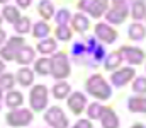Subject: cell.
Masks as SVG:
<instances>
[{
    "label": "cell",
    "mask_w": 146,
    "mask_h": 128,
    "mask_svg": "<svg viewBox=\"0 0 146 128\" xmlns=\"http://www.w3.org/2000/svg\"><path fill=\"white\" fill-rule=\"evenodd\" d=\"M85 89L90 96H94L99 101H107L112 96V87L100 74H94L92 77H88V80L85 82Z\"/></svg>",
    "instance_id": "6da1fadb"
},
{
    "label": "cell",
    "mask_w": 146,
    "mask_h": 128,
    "mask_svg": "<svg viewBox=\"0 0 146 128\" xmlns=\"http://www.w3.org/2000/svg\"><path fill=\"white\" fill-rule=\"evenodd\" d=\"M70 60H68V55L65 51H60L56 53L53 58H51V75L56 79V80H65L68 75H70Z\"/></svg>",
    "instance_id": "7a4b0ae2"
},
{
    "label": "cell",
    "mask_w": 146,
    "mask_h": 128,
    "mask_svg": "<svg viewBox=\"0 0 146 128\" xmlns=\"http://www.w3.org/2000/svg\"><path fill=\"white\" fill-rule=\"evenodd\" d=\"M119 51H121L124 62H127L131 67H139V65L145 63V60H146L145 50L136 48V46H127V44H124V46L119 48Z\"/></svg>",
    "instance_id": "3957f363"
},
{
    "label": "cell",
    "mask_w": 146,
    "mask_h": 128,
    "mask_svg": "<svg viewBox=\"0 0 146 128\" xmlns=\"http://www.w3.org/2000/svg\"><path fill=\"white\" fill-rule=\"evenodd\" d=\"M33 120H34V116H33V111H29V109H14V111H10L5 116L7 125H10V127H14V128L26 127Z\"/></svg>",
    "instance_id": "277c9868"
},
{
    "label": "cell",
    "mask_w": 146,
    "mask_h": 128,
    "mask_svg": "<svg viewBox=\"0 0 146 128\" xmlns=\"http://www.w3.org/2000/svg\"><path fill=\"white\" fill-rule=\"evenodd\" d=\"M44 120L51 128H68V118L60 106L49 108L44 115Z\"/></svg>",
    "instance_id": "5b68a950"
},
{
    "label": "cell",
    "mask_w": 146,
    "mask_h": 128,
    "mask_svg": "<svg viewBox=\"0 0 146 128\" xmlns=\"http://www.w3.org/2000/svg\"><path fill=\"white\" fill-rule=\"evenodd\" d=\"M134 77H136V70L133 67H124V68L119 67L117 70H114L110 74V82H112V85H115V87H124L126 84L133 82Z\"/></svg>",
    "instance_id": "8992f818"
},
{
    "label": "cell",
    "mask_w": 146,
    "mask_h": 128,
    "mask_svg": "<svg viewBox=\"0 0 146 128\" xmlns=\"http://www.w3.org/2000/svg\"><path fill=\"white\" fill-rule=\"evenodd\" d=\"M31 108L33 111H42L48 106V87L46 85H34L31 90Z\"/></svg>",
    "instance_id": "52a82bcc"
},
{
    "label": "cell",
    "mask_w": 146,
    "mask_h": 128,
    "mask_svg": "<svg viewBox=\"0 0 146 128\" xmlns=\"http://www.w3.org/2000/svg\"><path fill=\"white\" fill-rule=\"evenodd\" d=\"M129 15V9L126 3H114L106 12V19L109 24H122Z\"/></svg>",
    "instance_id": "ba28073f"
},
{
    "label": "cell",
    "mask_w": 146,
    "mask_h": 128,
    "mask_svg": "<svg viewBox=\"0 0 146 128\" xmlns=\"http://www.w3.org/2000/svg\"><path fill=\"white\" fill-rule=\"evenodd\" d=\"M80 10H83V12H88L92 17H95V19H99V17H102L106 12H107V7L106 5H102L99 0H78V5H76Z\"/></svg>",
    "instance_id": "9c48e42d"
},
{
    "label": "cell",
    "mask_w": 146,
    "mask_h": 128,
    "mask_svg": "<svg viewBox=\"0 0 146 128\" xmlns=\"http://www.w3.org/2000/svg\"><path fill=\"white\" fill-rule=\"evenodd\" d=\"M117 31L107 24V22H97L95 24V38L97 40H100L102 43H106V44H110V43H114L117 40Z\"/></svg>",
    "instance_id": "30bf717a"
},
{
    "label": "cell",
    "mask_w": 146,
    "mask_h": 128,
    "mask_svg": "<svg viewBox=\"0 0 146 128\" xmlns=\"http://www.w3.org/2000/svg\"><path fill=\"white\" fill-rule=\"evenodd\" d=\"M66 104H68V108H70V111L73 115H82L83 109L87 108V97H85L83 92H73L68 97Z\"/></svg>",
    "instance_id": "8fae6325"
},
{
    "label": "cell",
    "mask_w": 146,
    "mask_h": 128,
    "mask_svg": "<svg viewBox=\"0 0 146 128\" xmlns=\"http://www.w3.org/2000/svg\"><path fill=\"white\" fill-rule=\"evenodd\" d=\"M127 109L131 113H143L146 115V96L136 94L127 99Z\"/></svg>",
    "instance_id": "7c38bea8"
},
{
    "label": "cell",
    "mask_w": 146,
    "mask_h": 128,
    "mask_svg": "<svg viewBox=\"0 0 146 128\" xmlns=\"http://www.w3.org/2000/svg\"><path fill=\"white\" fill-rule=\"evenodd\" d=\"M100 123H102V128H119V116L115 115V111L112 108L104 106V113L100 116Z\"/></svg>",
    "instance_id": "4fadbf2b"
},
{
    "label": "cell",
    "mask_w": 146,
    "mask_h": 128,
    "mask_svg": "<svg viewBox=\"0 0 146 128\" xmlns=\"http://www.w3.org/2000/svg\"><path fill=\"white\" fill-rule=\"evenodd\" d=\"M34 55H36V51L31 48V46H22V48H19L17 51H15V62L17 63H21V65H29L33 60H34Z\"/></svg>",
    "instance_id": "5bb4252c"
},
{
    "label": "cell",
    "mask_w": 146,
    "mask_h": 128,
    "mask_svg": "<svg viewBox=\"0 0 146 128\" xmlns=\"http://www.w3.org/2000/svg\"><path fill=\"white\" fill-rule=\"evenodd\" d=\"M127 38H129L131 41H143L146 38V27L141 22L134 21V22L127 27Z\"/></svg>",
    "instance_id": "9a60e30c"
},
{
    "label": "cell",
    "mask_w": 146,
    "mask_h": 128,
    "mask_svg": "<svg viewBox=\"0 0 146 128\" xmlns=\"http://www.w3.org/2000/svg\"><path fill=\"white\" fill-rule=\"evenodd\" d=\"M122 55H121V51L117 50V51H112L110 55H107V58L104 60V68L107 70V72H114V70H117L121 65H122Z\"/></svg>",
    "instance_id": "2e32d148"
},
{
    "label": "cell",
    "mask_w": 146,
    "mask_h": 128,
    "mask_svg": "<svg viewBox=\"0 0 146 128\" xmlns=\"http://www.w3.org/2000/svg\"><path fill=\"white\" fill-rule=\"evenodd\" d=\"M72 26L73 29L76 31V33H87L88 31V27H90V21H88V17L85 15V14H75L72 17Z\"/></svg>",
    "instance_id": "e0dca14e"
},
{
    "label": "cell",
    "mask_w": 146,
    "mask_h": 128,
    "mask_svg": "<svg viewBox=\"0 0 146 128\" xmlns=\"http://www.w3.org/2000/svg\"><path fill=\"white\" fill-rule=\"evenodd\" d=\"M37 12H39V15L42 17V21L51 19V17L54 15V5H53V2H49V0H41L39 5H37Z\"/></svg>",
    "instance_id": "ac0fdd59"
},
{
    "label": "cell",
    "mask_w": 146,
    "mask_h": 128,
    "mask_svg": "<svg viewBox=\"0 0 146 128\" xmlns=\"http://www.w3.org/2000/svg\"><path fill=\"white\" fill-rule=\"evenodd\" d=\"M37 51L41 55H51L56 51V40L53 38H44L37 43Z\"/></svg>",
    "instance_id": "d6986e66"
},
{
    "label": "cell",
    "mask_w": 146,
    "mask_h": 128,
    "mask_svg": "<svg viewBox=\"0 0 146 128\" xmlns=\"http://www.w3.org/2000/svg\"><path fill=\"white\" fill-rule=\"evenodd\" d=\"M17 80L19 84L24 85V87H29V85L34 82V72L27 67H22L19 72H17Z\"/></svg>",
    "instance_id": "ffe728a7"
},
{
    "label": "cell",
    "mask_w": 146,
    "mask_h": 128,
    "mask_svg": "<svg viewBox=\"0 0 146 128\" xmlns=\"http://www.w3.org/2000/svg\"><path fill=\"white\" fill-rule=\"evenodd\" d=\"M34 70L37 75H51V58H39L34 63Z\"/></svg>",
    "instance_id": "44dd1931"
},
{
    "label": "cell",
    "mask_w": 146,
    "mask_h": 128,
    "mask_svg": "<svg viewBox=\"0 0 146 128\" xmlns=\"http://www.w3.org/2000/svg\"><path fill=\"white\" fill-rule=\"evenodd\" d=\"M22 103H24V96H22V92H19V90H10V92L7 94V97H5V104H7L9 108H12V109L19 108Z\"/></svg>",
    "instance_id": "7402d4cb"
},
{
    "label": "cell",
    "mask_w": 146,
    "mask_h": 128,
    "mask_svg": "<svg viewBox=\"0 0 146 128\" xmlns=\"http://www.w3.org/2000/svg\"><path fill=\"white\" fill-rule=\"evenodd\" d=\"M51 33V27H49V24L46 22V21H39L34 24V29H33V36L37 38V40H44V38H48V34Z\"/></svg>",
    "instance_id": "603a6c76"
},
{
    "label": "cell",
    "mask_w": 146,
    "mask_h": 128,
    "mask_svg": "<svg viewBox=\"0 0 146 128\" xmlns=\"http://www.w3.org/2000/svg\"><path fill=\"white\" fill-rule=\"evenodd\" d=\"M129 14H131V17L134 19V21H141V19H146V3L145 2H134L133 3V7H131V10H129Z\"/></svg>",
    "instance_id": "cb8c5ba5"
},
{
    "label": "cell",
    "mask_w": 146,
    "mask_h": 128,
    "mask_svg": "<svg viewBox=\"0 0 146 128\" xmlns=\"http://www.w3.org/2000/svg\"><path fill=\"white\" fill-rule=\"evenodd\" d=\"M68 94H70V84H66L63 80H60L58 84L53 87V96L56 99H65Z\"/></svg>",
    "instance_id": "d4e9b609"
},
{
    "label": "cell",
    "mask_w": 146,
    "mask_h": 128,
    "mask_svg": "<svg viewBox=\"0 0 146 128\" xmlns=\"http://www.w3.org/2000/svg\"><path fill=\"white\" fill-rule=\"evenodd\" d=\"M3 19H5L7 22L15 24V22L21 19V14H19V10H17L15 7H12V5H5V7H3Z\"/></svg>",
    "instance_id": "484cf974"
},
{
    "label": "cell",
    "mask_w": 146,
    "mask_h": 128,
    "mask_svg": "<svg viewBox=\"0 0 146 128\" xmlns=\"http://www.w3.org/2000/svg\"><path fill=\"white\" fill-rule=\"evenodd\" d=\"M104 113V106L100 103H92L88 108H87V115H88V120H100Z\"/></svg>",
    "instance_id": "4316f807"
},
{
    "label": "cell",
    "mask_w": 146,
    "mask_h": 128,
    "mask_svg": "<svg viewBox=\"0 0 146 128\" xmlns=\"http://www.w3.org/2000/svg\"><path fill=\"white\" fill-rule=\"evenodd\" d=\"M54 34H56V40H60V41H70L73 36L70 26H58Z\"/></svg>",
    "instance_id": "83f0119b"
},
{
    "label": "cell",
    "mask_w": 146,
    "mask_h": 128,
    "mask_svg": "<svg viewBox=\"0 0 146 128\" xmlns=\"http://www.w3.org/2000/svg\"><path fill=\"white\" fill-rule=\"evenodd\" d=\"M70 19H72V14H70V10L68 9H61V10H58L56 12V24L58 26H68L70 24Z\"/></svg>",
    "instance_id": "f1b7e54d"
},
{
    "label": "cell",
    "mask_w": 146,
    "mask_h": 128,
    "mask_svg": "<svg viewBox=\"0 0 146 128\" xmlns=\"http://www.w3.org/2000/svg\"><path fill=\"white\" fill-rule=\"evenodd\" d=\"M14 27H15V31H17L19 34H26V33H29V29H31V19H29V17H21V19L14 24Z\"/></svg>",
    "instance_id": "f546056e"
},
{
    "label": "cell",
    "mask_w": 146,
    "mask_h": 128,
    "mask_svg": "<svg viewBox=\"0 0 146 128\" xmlns=\"http://www.w3.org/2000/svg\"><path fill=\"white\" fill-rule=\"evenodd\" d=\"M133 90L136 94L146 96V77H134V80H133Z\"/></svg>",
    "instance_id": "4dcf8cb0"
},
{
    "label": "cell",
    "mask_w": 146,
    "mask_h": 128,
    "mask_svg": "<svg viewBox=\"0 0 146 128\" xmlns=\"http://www.w3.org/2000/svg\"><path fill=\"white\" fill-rule=\"evenodd\" d=\"M14 84H15V77H14L12 74H2V75H0V85H2V89L12 90Z\"/></svg>",
    "instance_id": "1f68e13d"
},
{
    "label": "cell",
    "mask_w": 146,
    "mask_h": 128,
    "mask_svg": "<svg viewBox=\"0 0 146 128\" xmlns=\"http://www.w3.org/2000/svg\"><path fill=\"white\" fill-rule=\"evenodd\" d=\"M0 55H2V58H3V60H10V62H12V60H15V50H14L12 46H9V44H7V46H3V48L0 50Z\"/></svg>",
    "instance_id": "d6a6232c"
},
{
    "label": "cell",
    "mask_w": 146,
    "mask_h": 128,
    "mask_svg": "<svg viewBox=\"0 0 146 128\" xmlns=\"http://www.w3.org/2000/svg\"><path fill=\"white\" fill-rule=\"evenodd\" d=\"M7 44H9V46H12V48L17 51L19 48H22V46L26 44V41H24V38H21V36H14V38H10V40L7 41Z\"/></svg>",
    "instance_id": "836d02e7"
},
{
    "label": "cell",
    "mask_w": 146,
    "mask_h": 128,
    "mask_svg": "<svg viewBox=\"0 0 146 128\" xmlns=\"http://www.w3.org/2000/svg\"><path fill=\"white\" fill-rule=\"evenodd\" d=\"M73 128H94L92 127V120H78Z\"/></svg>",
    "instance_id": "e575fe53"
},
{
    "label": "cell",
    "mask_w": 146,
    "mask_h": 128,
    "mask_svg": "<svg viewBox=\"0 0 146 128\" xmlns=\"http://www.w3.org/2000/svg\"><path fill=\"white\" fill-rule=\"evenodd\" d=\"M83 53H85V44L76 43V44L73 46V56H80V55H83Z\"/></svg>",
    "instance_id": "d590c367"
},
{
    "label": "cell",
    "mask_w": 146,
    "mask_h": 128,
    "mask_svg": "<svg viewBox=\"0 0 146 128\" xmlns=\"http://www.w3.org/2000/svg\"><path fill=\"white\" fill-rule=\"evenodd\" d=\"M31 2H33V0H17V5H19L21 9H27V7L31 5Z\"/></svg>",
    "instance_id": "8d00e7d4"
},
{
    "label": "cell",
    "mask_w": 146,
    "mask_h": 128,
    "mask_svg": "<svg viewBox=\"0 0 146 128\" xmlns=\"http://www.w3.org/2000/svg\"><path fill=\"white\" fill-rule=\"evenodd\" d=\"M5 38H7V36H5V31H3V29H0V44L5 41Z\"/></svg>",
    "instance_id": "74e56055"
},
{
    "label": "cell",
    "mask_w": 146,
    "mask_h": 128,
    "mask_svg": "<svg viewBox=\"0 0 146 128\" xmlns=\"http://www.w3.org/2000/svg\"><path fill=\"white\" fill-rule=\"evenodd\" d=\"M131 128H146V127L143 125V123H134V125H133Z\"/></svg>",
    "instance_id": "f35d334b"
},
{
    "label": "cell",
    "mask_w": 146,
    "mask_h": 128,
    "mask_svg": "<svg viewBox=\"0 0 146 128\" xmlns=\"http://www.w3.org/2000/svg\"><path fill=\"white\" fill-rule=\"evenodd\" d=\"M3 70H5V65H3V62H2V60H0V74H2V72H3Z\"/></svg>",
    "instance_id": "ab89813d"
},
{
    "label": "cell",
    "mask_w": 146,
    "mask_h": 128,
    "mask_svg": "<svg viewBox=\"0 0 146 128\" xmlns=\"http://www.w3.org/2000/svg\"><path fill=\"white\" fill-rule=\"evenodd\" d=\"M112 3H126V0H112Z\"/></svg>",
    "instance_id": "60d3db41"
},
{
    "label": "cell",
    "mask_w": 146,
    "mask_h": 128,
    "mask_svg": "<svg viewBox=\"0 0 146 128\" xmlns=\"http://www.w3.org/2000/svg\"><path fill=\"white\" fill-rule=\"evenodd\" d=\"M131 2H133V3H134V2H145V0H131Z\"/></svg>",
    "instance_id": "b9f144b4"
},
{
    "label": "cell",
    "mask_w": 146,
    "mask_h": 128,
    "mask_svg": "<svg viewBox=\"0 0 146 128\" xmlns=\"http://www.w3.org/2000/svg\"><path fill=\"white\" fill-rule=\"evenodd\" d=\"M7 2H9V0H0V3H7Z\"/></svg>",
    "instance_id": "7bdbcfd3"
},
{
    "label": "cell",
    "mask_w": 146,
    "mask_h": 128,
    "mask_svg": "<svg viewBox=\"0 0 146 128\" xmlns=\"http://www.w3.org/2000/svg\"><path fill=\"white\" fill-rule=\"evenodd\" d=\"M0 99H2V87H0Z\"/></svg>",
    "instance_id": "ee69618b"
},
{
    "label": "cell",
    "mask_w": 146,
    "mask_h": 128,
    "mask_svg": "<svg viewBox=\"0 0 146 128\" xmlns=\"http://www.w3.org/2000/svg\"><path fill=\"white\" fill-rule=\"evenodd\" d=\"M0 24H2V17H0Z\"/></svg>",
    "instance_id": "f6af8a7d"
}]
</instances>
